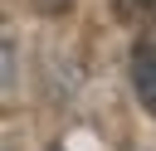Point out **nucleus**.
Wrapping results in <instances>:
<instances>
[{"mask_svg": "<svg viewBox=\"0 0 156 151\" xmlns=\"http://www.w3.org/2000/svg\"><path fill=\"white\" fill-rule=\"evenodd\" d=\"M132 88H136L141 107L156 117V24L141 29L136 44H132Z\"/></svg>", "mask_w": 156, "mask_h": 151, "instance_id": "1", "label": "nucleus"}, {"mask_svg": "<svg viewBox=\"0 0 156 151\" xmlns=\"http://www.w3.org/2000/svg\"><path fill=\"white\" fill-rule=\"evenodd\" d=\"M29 5H34L39 15H63V10L73 5V0H29Z\"/></svg>", "mask_w": 156, "mask_h": 151, "instance_id": "3", "label": "nucleus"}, {"mask_svg": "<svg viewBox=\"0 0 156 151\" xmlns=\"http://www.w3.org/2000/svg\"><path fill=\"white\" fill-rule=\"evenodd\" d=\"M112 15L122 24H156V0H112Z\"/></svg>", "mask_w": 156, "mask_h": 151, "instance_id": "2", "label": "nucleus"}]
</instances>
